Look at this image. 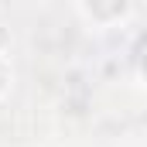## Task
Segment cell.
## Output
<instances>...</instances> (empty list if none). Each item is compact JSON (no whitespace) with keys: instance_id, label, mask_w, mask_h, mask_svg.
I'll return each mask as SVG.
<instances>
[{"instance_id":"obj_4","label":"cell","mask_w":147,"mask_h":147,"mask_svg":"<svg viewBox=\"0 0 147 147\" xmlns=\"http://www.w3.org/2000/svg\"><path fill=\"white\" fill-rule=\"evenodd\" d=\"M7 51H10V31L0 28V58H7Z\"/></svg>"},{"instance_id":"obj_2","label":"cell","mask_w":147,"mask_h":147,"mask_svg":"<svg viewBox=\"0 0 147 147\" xmlns=\"http://www.w3.org/2000/svg\"><path fill=\"white\" fill-rule=\"evenodd\" d=\"M10 86H14V69H10L7 58H0V99L10 92Z\"/></svg>"},{"instance_id":"obj_3","label":"cell","mask_w":147,"mask_h":147,"mask_svg":"<svg viewBox=\"0 0 147 147\" xmlns=\"http://www.w3.org/2000/svg\"><path fill=\"white\" fill-rule=\"evenodd\" d=\"M137 72H140V82L147 86V45L140 48V58H137Z\"/></svg>"},{"instance_id":"obj_1","label":"cell","mask_w":147,"mask_h":147,"mask_svg":"<svg viewBox=\"0 0 147 147\" xmlns=\"http://www.w3.org/2000/svg\"><path fill=\"white\" fill-rule=\"evenodd\" d=\"M75 10L86 21H92L96 28H110V24H120L134 14V3H127V0H92V3H75Z\"/></svg>"}]
</instances>
